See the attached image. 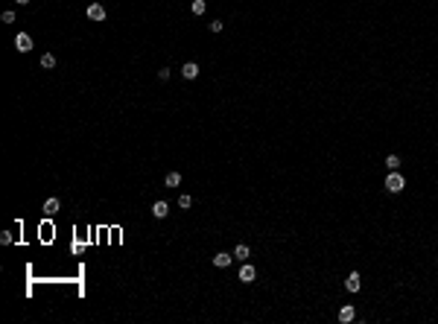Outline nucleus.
<instances>
[{"label":"nucleus","instance_id":"20e7f679","mask_svg":"<svg viewBox=\"0 0 438 324\" xmlns=\"http://www.w3.org/2000/svg\"><path fill=\"white\" fill-rule=\"evenodd\" d=\"M336 319H339L342 324L356 322V304H342V307H339V313H336Z\"/></svg>","mask_w":438,"mask_h":324},{"label":"nucleus","instance_id":"9d476101","mask_svg":"<svg viewBox=\"0 0 438 324\" xmlns=\"http://www.w3.org/2000/svg\"><path fill=\"white\" fill-rule=\"evenodd\" d=\"M181 76H184V79H196V76H199V65H196V62H184V65H181Z\"/></svg>","mask_w":438,"mask_h":324},{"label":"nucleus","instance_id":"ddd939ff","mask_svg":"<svg viewBox=\"0 0 438 324\" xmlns=\"http://www.w3.org/2000/svg\"><path fill=\"white\" fill-rule=\"evenodd\" d=\"M190 9H193V15H205L208 12V0H193Z\"/></svg>","mask_w":438,"mask_h":324},{"label":"nucleus","instance_id":"4468645a","mask_svg":"<svg viewBox=\"0 0 438 324\" xmlns=\"http://www.w3.org/2000/svg\"><path fill=\"white\" fill-rule=\"evenodd\" d=\"M56 210H59V199H47V204H44V213H50V216H53Z\"/></svg>","mask_w":438,"mask_h":324},{"label":"nucleus","instance_id":"6ab92c4d","mask_svg":"<svg viewBox=\"0 0 438 324\" xmlns=\"http://www.w3.org/2000/svg\"><path fill=\"white\" fill-rule=\"evenodd\" d=\"M158 79H170V67H161L158 70Z\"/></svg>","mask_w":438,"mask_h":324},{"label":"nucleus","instance_id":"7ed1b4c3","mask_svg":"<svg viewBox=\"0 0 438 324\" xmlns=\"http://www.w3.org/2000/svg\"><path fill=\"white\" fill-rule=\"evenodd\" d=\"M237 281H240V284H246V286H251V284L257 281V269L251 266V260L240 266V272H237Z\"/></svg>","mask_w":438,"mask_h":324},{"label":"nucleus","instance_id":"0eeeda50","mask_svg":"<svg viewBox=\"0 0 438 324\" xmlns=\"http://www.w3.org/2000/svg\"><path fill=\"white\" fill-rule=\"evenodd\" d=\"M15 47H18V53H30L32 50V38L27 33H18L15 35Z\"/></svg>","mask_w":438,"mask_h":324},{"label":"nucleus","instance_id":"f03ea898","mask_svg":"<svg viewBox=\"0 0 438 324\" xmlns=\"http://www.w3.org/2000/svg\"><path fill=\"white\" fill-rule=\"evenodd\" d=\"M345 292H350V295H359V292H362V275H359V269H350V272H348V278H345Z\"/></svg>","mask_w":438,"mask_h":324},{"label":"nucleus","instance_id":"6e6552de","mask_svg":"<svg viewBox=\"0 0 438 324\" xmlns=\"http://www.w3.org/2000/svg\"><path fill=\"white\" fill-rule=\"evenodd\" d=\"M88 18H91V21H105V9H102V3H91V6H88Z\"/></svg>","mask_w":438,"mask_h":324},{"label":"nucleus","instance_id":"f3484780","mask_svg":"<svg viewBox=\"0 0 438 324\" xmlns=\"http://www.w3.org/2000/svg\"><path fill=\"white\" fill-rule=\"evenodd\" d=\"M225 30V21H211V33H222Z\"/></svg>","mask_w":438,"mask_h":324},{"label":"nucleus","instance_id":"aec40b11","mask_svg":"<svg viewBox=\"0 0 438 324\" xmlns=\"http://www.w3.org/2000/svg\"><path fill=\"white\" fill-rule=\"evenodd\" d=\"M27 3H30V0H18V6H27Z\"/></svg>","mask_w":438,"mask_h":324},{"label":"nucleus","instance_id":"1a4fd4ad","mask_svg":"<svg viewBox=\"0 0 438 324\" xmlns=\"http://www.w3.org/2000/svg\"><path fill=\"white\" fill-rule=\"evenodd\" d=\"M383 163H386V169H400V166H403V158H400L397 152H389Z\"/></svg>","mask_w":438,"mask_h":324},{"label":"nucleus","instance_id":"423d86ee","mask_svg":"<svg viewBox=\"0 0 438 324\" xmlns=\"http://www.w3.org/2000/svg\"><path fill=\"white\" fill-rule=\"evenodd\" d=\"M234 260H240V263H249V260H251V245H246V243H237V245H234Z\"/></svg>","mask_w":438,"mask_h":324},{"label":"nucleus","instance_id":"f8f14e48","mask_svg":"<svg viewBox=\"0 0 438 324\" xmlns=\"http://www.w3.org/2000/svg\"><path fill=\"white\" fill-rule=\"evenodd\" d=\"M164 184H167V187H178V184H181V172H167Z\"/></svg>","mask_w":438,"mask_h":324},{"label":"nucleus","instance_id":"9b49d317","mask_svg":"<svg viewBox=\"0 0 438 324\" xmlns=\"http://www.w3.org/2000/svg\"><path fill=\"white\" fill-rule=\"evenodd\" d=\"M152 213H155L158 219H164V216L170 213V204H167V202L161 199V202H155V204H152Z\"/></svg>","mask_w":438,"mask_h":324},{"label":"nucleus","instance_id":"a211bd4d","mask_svg":"<svg viewBox=\"0 0 438 324\" xmlns=\"http://www.w3.org/2000/svg\"><path fill=\"white\" fill-rule=\"evenodd\" d=\"M0 21H3V24H12V21H15V12H3Z\"/></svg>","mask_w":438,"mask_h":324},{"label":"nucleus","instance_id":"dca6fc26","mask_svg":"<svg viewBox=\"0 0 438 324\" xmlns=\"http://www.w3.org/2000/svg\"><path fill=\"white\" fill-rule=\"evenodd\" d=\"M178 207H181V210L193 207V196H178Z\"/></svg>","mask_w":438,"mask_h":324},{"label":"nucleus","instance_id":"2eb2a0df","mask_svg":"<svg viewBox=\"0 0 438 324\" xmlns=\"http://www.w3.org/2000/svg\"><path fill=\"white\" fill-rule=\"evenodd\" d=\"M41 65L44 67H56V56H53V53H44V56H41Z\"/></svg>","mask_w":438,"mask_h":324},{"label":"nucleus","instance_id":"39448f33","mask_svg":"<svg viewBox=\"0 0 438 324\" xmlns=\"http://www.w3.org/2000/svg\"><path fill=\"white\" fill-rule=\"evenodd\" d=\"M231 263H234V251L228 254V251H217L214 254V266L217 269H231Z\"/></svg>","mask_w":438,"mask_h":324},{"label":"nucleus","instance_id":"f257e3e1","mask_svg":"<svg viewBox=\"0 0 438 324\" xmlns=\"http://www.w3.org/2000/svg\"><path fill=\"white\" fill-rule=\"evenodd\" d=\"M383 190L389 196H400L406 190V175H400V169H389V175L383 178Z\"/></svg>","mask_w":438,"mask_h":324}]
</instances>
